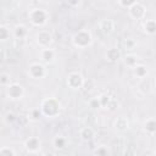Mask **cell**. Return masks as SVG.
Listing matches in <instances>:
<instances>
[{"label": "cell", "mask_w": 156, "mask_h": 156, "mask_svg": "<svg viewBox=\"0 0 156 156\" xmlns=\"http://www.w3.org/2000/svg\"><path fill=\"white\" fill-rule=\"evenodd\" d=\"M40 113L48 118H55L61 111V102L56 98H46L40 104Z\"/></svg>", "instance_id": "obj_1"}, {"label": "cell", "mask_w": 156, "mask_h": 156, "mask_svg": "<svg viewBox=\"0 0 156 156\" xmlns=\"http://www.w3.org/2000/svg\"><path fill=\"white\" fill-rule=\"evenodd\" d=\"M72 45L78 49H87L93 44V35L91 32L88 29H79L76 32L71 38Z\"/></svg>", "instance_id": "obj_2"}, {"label": "cell", "mask_w": 156, "mask_h": 156, "mask_svg": "<svg viewBox=\"0 0 156 156\" xmlns=\"http://www.w3.org/2000/svg\"><path fill=\"white\" fill-rule=\"evenodd\" d=\"M28 20L34 27H44L49 21V12L41 7H34L28 12Z\"/></svg>", "instance_id": "obj_3"}, {"label": "cell", "mask_w": 156, "mask_h": 156, "mask_svg": "<svg viewBox=\"0 0 156 156\" xmlns=\"http://www.w3.org/2000/svg\"><path fill=\"white\" fill-rule=\"evenodd\" d=\"M27 73L32 79H41L46 76V67L41 62H33L29 65Z\"/></svg>", "instance_id": "obj_4"}, {"label": "cell", "mask_w": 156, "mask_h": 156, "mask_svg": "<svg viewBox=\"0 0 156 156\" xmlns=\"http://www.w3.org/2000/svg\"><path fill=\"white\" fill-rule=\"evenodd\" d=\"M85 80L83 78V76L79 73V72H71L67 77V80H66V84L69 89L72 90H79L83 88Z\"/></svg>", "instance_id": "obj_5"}, {"label": "cell", "mask_w": 156, "mask_h": 156, "mask_svg": "<svg viewBox=\"0 0 156 156\" xmlns=\"http://www.w3.org/2000/svg\"><path fill=\"white\" fill-rule=\"evenodd\" d=\"M52 34L46 30V29H41L35 35V41L37 44L40 46V49H46V48H50V45L52 44Z\"/></svg>", "instance_id": "obj_6"}, {"label": "cell", "mask_w": 156, "mask_h": 156, "mask_svg": "<svg viewBox=\"0 0 156 156\" xmlns=\"http://www.w3.org/2000/svg\"><path fill=\"white\" fill-rule=\"evenodd\" d=\"M128 13H129L130 18H133L135 21L145 20V17H146V9H145V6L140 1H135L134 5L128 9Z\"/></svg>", "instance_id": "obj_7"}, {"label": "cell", "mask_w": 156, "mask_h": 156, "mask_svg": "<svg viewBox=\"0 0 156 156\" xmlns=\"http://www.w3.org/2000/svg\"><path fill=\"white\" fill-rule=\"evenodd\" d=\"M6 95L11 100H20L24 95V88L20 83H11L6 87Z\"/></svg>", "instance_id": "obj_8"}, {"label": "cell", "mask_w": 156, "mask_h": 156, "mask_svg": "<svg viewBox=\"0 0 156 156\" xmlns=\"http://www.w3.org/2000/svg\"><path fill=\"white\" fill-rule=\"evenodd\" d=\"M24 149L29 154H37L41 149V140L38 136H29L24 140Z\"/></svg>", "instance_id": "obj_9"}, {"label": "cell", "mask_w": 156, "mask_h": 156, "mask_svg": "<svg viewBox=\"0 0 156 156\" xmlns=\"http://www.w3.org/2000/svg\"><path fill=\"white\" fill-rule=\"evenodd\" d=\"M28 34H29V30L24 24H17L12 29V37L16 40H26Z\"/></svg>", "instance_id": "obj_10"}, {"label": "cell", "mask_w": 156, "mask_h": 156, "mask_svg": "<svg viewBox=\"0 0 156 156\" xmlns=\"http://www.w3.org/2000/svg\"><path fill=\"white\" fill-rule=\"evenodd\" d=\"M55 58H56V51L54 49L46 48L40 50V60L44 63H51L55 61Z\"/></svg>", "instance_id": "obj_11"}, {"label": "cell", "mask_w": 156, "mask_h": 156, "mask_svg": "<svg viewBox=\"0 0 156 156\" xmlns=\"http://www.w3.org/2000/svg\"><path fill=\"white\" fill-rule=\"evenodd\" d=\"M99 28H100V30H101L102 33L110 34V33H112L113 29H115V22H113L112 20H110V18L101 20V21L99 22Z\"/></svg>", "instance_id": "obj_12"}, {"label": "cell", "mask_w": 156, "mask_h": 156, "mask_svg": "<svg viewBox=\"0 0 156 156\" xmlns=\"http://www.w3.org/2000/svg\"><path fill=\"white\" fill-rule=\"evenodd\" d=\"M121 57H122L121 51H119L117 48H110V49H107L106 52H105V58H106L108 62H112V63L117 62Z\"/></svg>", "instance_id": "obj_13"}, {"label": "cell", "mask_w": 156, "mask_h": 156, "mask_svg": "<svg viewBox=\"0 0 156 156\" xmlns=\"http://www.w3.org/2000/svg\"><path fill=\"white\" fill-rule=\"evenodd\" d=\"M79 136L82 140L84 141H90L94 139L95 136V129L91 128V127H83L80 130H79Z\"/></svg>", "instance_id": "obj_14"}, {"label": "cell", "mask_w": 156, "mask_h": 156, "mask_svg": "<svg viewBox=\"0 0 156 156\" xmlns=\"http://www.w3.org/2000/svg\"><path fill=\"white\" fill-rule=\"evenodd\" d=\"M133 69V73H134V76L136 77V78H139V79H144V78H146V76L149 74V69H147V67L145 66V65H143V63H138L134 68H132Z\"/></svg>", "instance_id": "obj_15"}, {"label": "cell", "mask_w": 156, "mask_h": 156, "mask_svg": "<svg viewBox=\"0 0 156 156\" xmlns=\"http://www.w3.org/2000/svg\"><path fill=\"white\" fill-rule=\"evenodd\" d=\"M52 145L55 149L57 150H65L68 145V140L66 136L63 135H56L54 139H52Z\"/></svg>", "instance_id": "obj_16"}, {"label": "cell", "mask_w": 156, "mask_h": 156, "mask_svg": "<svg viewBox=\"0 0 156 156\" xmlns=\"http://www.w3.org/2000/svg\"><path fill=\"white\" fill-rule=\"evenodd\" d=\"M143 29L147 35H154L156 33V22H155V20H152V18L145 20L144 24H143Z\"/></svg>", "instance_id": "obj_17"}, {"label": "cell", "mask_w": 156, "mask_h": 156, "mask_svg": "<svg viewBox=\"0 0 156 156\" xmlns=\"http://www.w3.org/2000/svg\"><path fill=\"white\" fill-rule=\"evenodd\" d=\"M113 126H115L116 129H118V130H121V132H124V130H127V129L129 128V121H128L126 117L121 116V117H117V118L115 119Z\"/></svg>", "instance_id": "obj_18"}, {"label": "cell", "mask_w": 156, "mask_h": 156, "mask_svg": "<svg viewBox=\"0 0 156 156\" xmlns=\"http://www.w3.org/2000/svg\"><path fill=\"white\" fill-rule=\"evenodd\" d=\"M144 130L150 134V135H154L156 133V119L155 117H149L145 123H144Z\"/></svg>", "instance_id": "obj_19"}, {"label": "cell", "mask_w": 156, "mask_h": 156, "mask_svg": "<svg viewBox=\"0 0 156 156\" xmlns=\"http://www.w3.org/2000/svg\"><path fill=\"white\" fill-rule=\"evenodd\" d=\"M123 62H124V65H126L127 67L134 68V67L139 63V58H138V56L134 55V54H127V55L123 57Z\"/></svg>", "instance_id": "obj_20"}, {"label": "cell", "mask_w": 156, "mask_h": 156, "mask_svg": "<svg viewBox=\"0 0 156 156\" xmlns=\"http://www.w3.org/2000/svg\"><path fill=\"white\" fill-rule=\"evenodd\" d=\"M11 37H12V30L6 26L0 24V41H6Z\"/></svg>", "instance_id": "obj_21"}, {"label": "cell", "mask_w": 156, "mask_h": 156, "mask_svg": "<svg viewBox=\"0 0 156 156\" xmlns=\"http://www.w3.org/2000/svg\"><path fill=\"white\" fill-rule=\"evenodd\" d=\"M0 156H16V152L10 146H2L0 147Z\"/></svg>", "instance_id": "obj_22"}, {"label": "cell", "mask_w": 156, "mask_h": 156, "mask_svg": "<svg viewBox=\"0 0 156 156\" xmlns=\"http://www.w3.org/2000/svg\"><path fill=\"white\" fill-rule=\"evenodd\" d=\"M135 1L136 0H118L117 1V5L119 7H122V9H124V10H128L129 7H132L134 5Z\"/></svg>", "instance_id": "obj_23"}, {"label": "cell", "mask_w": 156, "mask_h": 156, "mask_svg": "<svg viewBox=\"0 0 156 156\" xmlns=\"http://www.w3.org/2000/svg\"><path fill=\"white\" fill-rule=\"evenodd\" d=\"M95 155H96V156H107V155H108V150H107L106 146L101 145V146H99V147L95 150Z\"/></svg>", "instance_id": "obj_24"}, {"label": "cell", "mask_w": 156, "mask_h": 156, "mask_svg": "<svg viewBox=\"0 0 156 156\" xmlns=\"http://www.w3.org/2000/svg\"><path fill=\"white\" fill-rule=\"evenodd\" d=\"M124 48L127 49V50H133L134 48H135V45H136V43L132 39V38H128V39H126L124 40Z\"/></svg>", "instance_id": "obj_25"}, {"label": "cell", "mask_w": 156, "mask_h": 156, "mask_svg": "<svg viewBox=\"0 0 156 156\" xmlns=\"http://www.w3.org/2000/svg\"><path fill=\"white\" fill-rule=\"evenodd\" d=\"M0 84H2V85H9V84H11L10 83V76L7 74V73H0Z\"/></svg>", "instance_id": "obj_26"}, {"label": "cell", "mask_w": 156, "mask_h": 156, "mask_svg": "<svg viewBox=\"0 0 156 156\" xmlns=\"http://www.w3.org/2000/svg\"><path fill=\"white\" fill-rule=\"evenodd\" d=\"M118 107V101L116 100V99H113V98H111V100L108 101V104H107V106H106V108H108L110 111H115L116 108Z\"/></svg>", "instance_id": "obj_27"}, {"label": "cell", "mask_w": 156, "mask_h": 156, "mask_svg": "<svg viewBox=\"0 0 156 156\" xmlns=\"http://www.w3.org/2000/svg\"><path fill=\"white\" fill-rule=\"evenodd\" d=\"M16 118H17V116H16L13 112H7V113L5 115V121H6L7 123H13V122H16Z\"/></svg>", "instance_id": "obj_28"}, {"label": "cell", "mask_w": 156, "mask_h": 156, "mask_svg": "<svg viewBox=\"0 0 156 156\" xmlns=\"http://www.w3.org/2000/svg\"><path fill=\"white\" fill-rule=\"evenodd\" d=\"M89 104H90V107H91V108H94V110H96V108H101V105H100V101H99V99H98V98L91 99Z\"/></svg>", "instance_id": "obj_29"}, {"label": "cell", "mask_w": 156, "mask_h": 156, "mask_svg": "<svg viewBox=\"0 0 156 156\" xmlns=\"http://www.w3.org/2000/svg\"><path fill=\"white\" fill-rule=\"evenodd\" d=\"M40 110L39 108H37V110H33L32 111V113H30V116H28L29 117V119H34V121H37V119H39L40 118Z\"/></svg>", "instance_id": "obj_30"}, {"label": "cell", "mask_w": 156, "mask_h": 156, "mask_svg": "<svg viewBox=\"0 0 156 156\" xmlns=\"http://www.w3.org/2000/svg\"><path fill=\"white\" fill-rule=\"evenodd\" d=\"M1 60H2V58H1V55H0V62H1Z\"/></svg>", "instance_id": "obj_31"}]
</instances>
